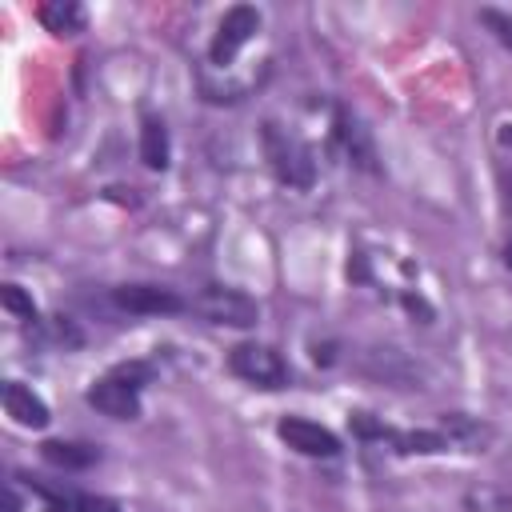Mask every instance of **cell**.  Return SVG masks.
Wrapping results in <instances>:
<instances>
[{"label": "cell", "mask_w": 512, "mask_h": 512, "mask_svg": "<svg viewBox=\"0 0 512 512\" xmlns=\"http://www.w3.org/2000/svg\"><path fill=\"white\" fill-rule=\"evenodd\" d=\"M192 308H196L204 320L228 324V328H252V324L260 320V308H256V300H252L248 292H240V288H220V284L204 288V292L192 300Z\"/></svg>", "instance_id": "cell-2"}, {"label": "cell", "mask_w": 512, "mask_h": 512, "mask_svg": "<svg viewBox=\"0 0 512 512\" xmlns=\"http://www.w3.org/2000/svg\"><path fill=\"white\" fill-rule=\"evenodd\" d=\"M168 156H172V148H168V128H164V120H160V116H144V120H140V160H144V168L164 172V168H168Z\"/></svg>", "instance_id": "cell-10"}, {"label": "cell", "mask_w": 512, "mask_h": 512, "mask_svg": "<svg viewBox=\"0 0 512 512\" xmlns=\"http://www.w3.org/2000/svg\"><path fill=\"white\" fill-rule=\"evenodd\" d=\"M264 156H268V164H272V172H276V180H284L288 188H312V180H316V164H312V152L292 136V132H284L280 124H264Z\"/></svg>", "instance_id": "cell-1"}, {"label": "cell", "mask_w": 512, "mask_h": 512, "mask_svg": "<svg viewBox=\"0 0 512 512\" xmlns=\"http://www.w3.org/2000/svg\"><path fill=\"white\" fill-rule=\"evenodd\" d=\"M256 28H260V12L252 8V4H232L224 16H220V24H216V36H212V44H208V56H212V64H232V56L256 36Z\"/></svg>", "instance_id": "cell-4"}, {"label": "cell", "mask_w": 512, "mask_h": 512, "mask_svg": "<svg viewBox=\"0 0 512 512\" xmlns=\"http://www.w3.org/2000/svg\"><path fill=\"white\" fill-rule=\"evenodd\" d=\"M0 400H4V412H8L20 428H48V420H52L48 404H44L28 384H20V380H8L4 392H0Z\"/></svg>", "instance_id": "cell-8"}, {"label": "cell", "mask_w": 512, "mask_h": 512, "mask_svg": "<svg viewBox=\"0 0 512 512\" xmlns=\"http://www.w3.org/2000/svg\"><path fill=\"white\" fill-rule=\"evenodd\" d=\"M276 432H280V440H284L292 452H300V456H336V452H340L336 432H328L324 424H316V420H308V416H284V420L276 424Z\"/></svg>", "instance_id": "cell-7"}, {"label": "cell", "mask_w": 512, "mask_h": 512, "mask_svg": "<svg viewBox=\"0 0 512 512\" xmlns=\"http://www.w3.org/2000/svg\"><path fill=\"white\" fill-rule=\"evenodd\" d=\"M36 20H40L48 32H56V36H76V32H84V8H80L76 0H44V4L36 8Z\"/></svg>", "instance_id": "cell-9"}, {"label": "cell", "mask_w": 512, "mask_h": 512, "mask_svg": "<svg viewBox=\"0 0 512 512\" xmlns=\"http://www.w3.org/2000/svg\"><path fill=\"white\" fill-rule=\"evenodd\" d=\"M404 308H408V312H420V316H424V320H432V308H428V304H424V300H420V296H412V292H408V296H404Z\"/></svg>", "instance_id": "cell-18"}, {"label": "cell", "mask_w": 512, "mask_h": 512, "mask_svg": "<svg viewBox=\"0 0 512 512\" xmlns=\"http://www.w3.org/2000/svg\"><path fill=\"white\" fill-rule=\"evenodd\" d=\"M228 368H232L240 380L256 384V388H284V384H288V364H284L280 352L268 348V344H236V348L228 352Z\"/></svg>", "instance_id": "cell-3"}, {"label": "cell", "mask_w": 512, "mask_h": 512, "mask_svg": "<svg viewBox=\"0 0 512 512\" xmlns=\"http://www.w3.org/2000/svg\"><path fill=\"white\" fill-rule=\"evenodd\" d=\"M508 212H512V176H508Z\"/></svg>", "instance_id": "cell-21"}, {"label": "cell", "mask_w": 512, "mask_h": 512, "mask_svg": "<svg viewBox=\"0 0 512 512\" xmlns=\"http://www.w3.org/2000/svg\"><path fill=\"white\" fill-rule=\"evenodd\" d=\"M84 400H88L96 412L112 416V420H136V416H140V384L128 380V376H120L116 368H112L108 376H100V380L88 388Z\"/></svg>", "instance_id": "cell-5"}, {"label": "cell", "mask_w": 512, "mask_h": 512, "mask_svg": "<svg viewBox=\"0 0 512 512\" xmlns=\"http://www.w3.org/2000/svg\"><path fill=\"white\" fill-rule=\"evenodd\" d=\"M0 304H4L16 320H36V304H32V296H28L20 284H4V288H0Z\"/></svg>", "instance_id": "cell-15"}, {"label": "cell", "mask_w": 512, "mask_h": 512, "mask_svg": "<svg viewBox=\"0 0 512 512\" xmlns=\"http://www.w3.org/2000/svg\"><path fill=\"white\" fill-rule=\"evenodd\" d=\"M440 432L448 436V444H460V448H468V452H480V448L492 440V428L480 424V420H472V416H464V412L440 416Z\"/></svg>", "instance_id": "cell-12"}, {"label": "cell", "mask_w": 512, "mask_h": 512, "mask_svg": "<svg viewBox=\"0 0 512 512\" xmlns=\"http://www.w3.org/2000/svg\"><path fill=\"white\" fill-rule=\"evenodd\" d=\"M336 132H340V140H344L352 164L364 168V172H376V148H372V140H368V128H364L360 120H352L348 112H340V116H336Z\"/></svg>", "instance_id": "cell-11"}, {"label": "cell", "mask_w": 512, "mask_h": 512, "mask_svg": "<svg viewBox=\"0 0 512 512\" xmlns=\"http://www.w3.org/2000/svg\"><path fill=\"white\" fill-rule=\"evenodd\" d=\"M480 20L488 24V32L512 52V12H496V8H480Z\"/></svg>", "instance_id": "cell-16"}, {"label": "cell", "mask_w": 512, "mask_h": 512, "mask_svg": "<svg viewBox=\"0 0 512 512\" xmlns=\"http://www.w3.org/2000/svg\"><path fill=\"white\" fill-rule=\"evenodd\" d=\"M504 264L512 268V236H508V244H504Z\"/></svg>", "instance_id": "cell-20"}, {"label": "cell", "mask_w": 512, "mask_h": 512, "mask_svg": "<svg viewBox=\"0 0 512 512\" xmlns=\"http://www.w3.org/2000/svg\"><path fill=\"white\" fill-rule=\"evenodd\" d=\"M4 512H20V500H16L12 488H4Z\"/></svg>", "instance_id": "cell-19"}, {"label": "cell", "mask_w": 512, "mask_h": 512, "mask_svg": "<svg viewBox=\"0 0 512 512\" xmlns=\"http://www.w3.org/2000/svg\"><path fill=\"white\" fill-rule=\"evenodd\" d=\"M40 456H44L48 464H56V468H68V472L92 468V464L100 460L96 448H88V444H72V440H44V444H40Z\"/></svg>", "instance_id": "cell-13"}, {"label": "cell", "mask_w": 512, "mask_h": 512, "mask_svg": "<svg viewBox=\"0 0 512 512\" xmlns=\"http://www.w3.org/2000/svg\"><path fill=\"white\" fill-rule=\"evenodd\" d=\"M48 512H68V508H64V504H52V508H48Z\"/></svg>", "instance_id": "cell-22"}, {"label": "cell", "mask_w": 512, "mask_h": 512, "mask_svg": "<svg viewBox=\"0 0 512 512\" xmlns=\"http://www.w3.org/2000/svg\"><path fill=\"white\" fill-rule=\"evenodd\" d=\"M400 452H444L448 436L444 432H392Z\"/></svg>", "instance_id": "cell-14"}, {"label": "cell", "mask_w": 512, "mask_h": 512, "mask_svg": "<svg viewBox=\"0 0 512 512\" xmlns=\"http://www.w3.org/2000/svg\"><path fill=\"white\" fill-rule=\"evenodd\" d=\"M72 508H76V512H124L116 500H108V496H92V492H80V496L72 500Z\"/></svg>", "instance_id": "cell-17"}, {"label": "cell", "mask_w": 512, "mask_h": 512, "mask_svg": "<svg viewBox=\"0 0 512 512\" xmlns=\"http://www.w3.org/2000/svg\"><path fill=\"white\" fill-rule=\"evenodd\" d=\"M112 304L132 316H168V312L188 308V300L164 284H120V288H112Z\"/></svg>", "instance_id": "cell-6"}]
</instances>
